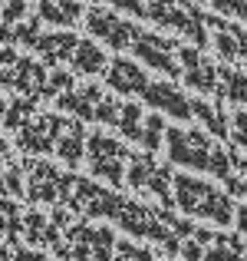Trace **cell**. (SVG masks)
Returning <instances> with one entry per match:
<instances>
[{
  "mask_svg": "<svg viewBox=\"0 0 247 261\" xmlns=\"http://www.w3.org/2000/svg\"><path fill=\"white\" fill-rule=\"evenodd\" d=\"M89 149H92V172L99 178H106V182H112V185H119L122 178H126V162H132V155H129V149L122 146V142L96 133L92 142H89Z\"/></svg>",
  "mask_w": 247,
  "mask_h": 261,
  "instance_id": "6",
  "label": "cell"
},
{
  "mask_svg": "<svg viewBox=\"0 0 247 261\" xmlns=\"http://www.w3.org/2000/svg\"><path fill=\"white\" fill-rule=\"evenodd\" d=\"M165 146H168V159L175 166L195 169V172H208L214 175L221 185H228V178L234 175L241 152L228 149L214 139V136L201 133V129H168L165 133Z\"/></svg>",
  "mask_w": 247,
  "mask_h": 261,
  "instance_id": "1",
  "label": "cell"
},
{
  "mask_svg": "<svg viewBox=\"0 0 247 261\" xmlns=\"http://www.w3.org/2000/svg\"><path fill=\"white\" fill-rule=\"evenodd\" d=\"M244 261H247V258H244Z\"/></svg>",
  "mask_w": 247,
  "mask_h": 261,
  "instance_id": "21",
  "label": "cell"
},
{
  "mask_svg": "<svg viewBox=\"0 0 247 261\" xmlns=\"http://www.w3.org/2000/svg\"><path fill=\"white\" fill-rule=\"evenodd\" d=\"M106 80H109L112 89H119V93H126V96H142L148 89V83H152V80L145 76V70H142L139 63H132V60H126V57L112 60Z\"/></svg>",
  "mask_w": 247,
  "mask_h": 261,
  "instance_id": "10",
  "label": "cell"
},
{
  "mask_svg": "<svg viewBox=\"0 0 247 261\" xmlns=\"http://www.w3.org/2000/svg\"><path fill=\"white\" fill-rule=\"evenodd\" d=\"M178 66H181V80L191 89L218 96V86H221V66H214L204 53H198L195 46H181V50H178Z\"/></svg>",
  "mask_w": 247,
  "mask_h": 261,
  "instance_id": "5",
  "label": "cell"
},
{
  "mask_svg": "<svg viewBox=\"0 0 247 261\" xmlns=\"http://www.w3.org/2000/svg\"><path fill=\"white\" fill-rule=\"evenodd\" d=\"M234 228L241 231V235H247V202L237 205V212H234Z\"/></svg>",
  "mask_w": 247,
  "mask_h": 261,
  "instance_id": "19",
  "label": "cell"
},
{
  "mask_svg": "<svg viewBox=\"0 0 247 261\" xmlns=\"http://www.w3.org/2000/svg\"><path fill=\"white\" fill-rule=\"evenodd\" d=\"M231 142L237 149H247V109H234L231 113Z\"/></svg>",
  "mask_w": 247,
  "mask_h": 261,
  "instance_id": "16",
  "label": "cell"
},
{
  "mask_svg": "<svg viewBox=\"0 0 247 261\" xmlns=\"http://www.w3.org/2000/svg\"><path fill=\"white\" fill-rule=\"evenodd\" d=\"M115 261H159L148 248H139V245H115Z\"/></svg>",
  "mask_w": 247,
  "mask_h": 261,
  "instance_id": "17",
  "label": "cell"
},
{
  "mask_svg": "<svg viewBox=\"0 0 247 261\" xmlns=\"http://www.w3.org/2000/svg\"><path fill=\"white\" fill-rule=\"evenodd\" d=\"M89 30H92L102 43H109L112 50H132L139 27H132L129 20L112 17V13H106V10H96V13H89Z\"/></svg>",
  "mask_w": 247,
  "mask_h": 261,
  "instance_id": "9",
  "label": "cell"
},
{
  "mask_svg": "<svg viewBox=\"0 0 247 261\" xmlns=\"http://www.w3.org/2000/svg\"><path fill=\"white\" fill-rule=\"evenodd\" d=\"M132 53L142 60V63H148L152 70L168 73V76H181V66H178V43H171V40H162V37H155V33L139 30L135 33V43H132Z\"/></svg>",
  "mask_w": 247,
  "mask_h": 261,
  "instance_id": "7",
  "label": "cell"
},
{
  "mask_svg": "<svg viewBox=\"0 0 247 261\" xmlns=\"http://www.w3.org/2000/svg\"><path fill=\"white\" fill-rule=\"evenodd\" d=\"M221 13H231V17L247 20V0H211Z\"/></svg>",
  "mask_w": 247,
  "mask_h": 261,
  "instance_id": "18",
  "label": "cell"
},
{
  "mask_svg": "<svg viewBox=\"0 0 247 261\" xmlns=\"http://www.w3.org/2000/svg\"><path fill=\"white\" fill-rule=\"evenodd\" d=\"M142 99L148 102L152 109H162V113H168L171 119H181V122H188L191 116V99L181 93L175 83H168V80H152L148 83V89L142 93Z\"/></svg>",
  "mask_w": 247,
  "mask_h": 261,
  "instance_id": "8",
  "label": "cell"
},
{
  "mask_svg": "<svg viewBox=\"0 0 247 261\" xmlns=\"http://www.w3.org/2000/svg\"><path fill=\"white\" fill-rule=\"evenodd\" d=\"M191 113L204 122V133H211L214 139H228L231 136V113L218 102H204V99H191Z\"/></svg>",
  "mask_w": 247,
  "mask_h": 261,
  "instance_id": "12",
  "label": "cell"
},
{
  "mask_svg": "<svg viewBox=\"0 0 247 261\" xmlns=\"http://www.w3.org/2000/svg\"><path fill=\"white\" fill-rule=\"evenodd\" d=\"M73 63H76V70H82V73H99V70H102V63H106V57H102L99 46L82 43V46H79V53L73 57Z\"/></svg>",
  "mask_w": 247,
  "mask_h": 261,
  "instance_id": "15",
  "label": "cell"
},
{
  "mask_svg": "<svg viewBox=\"0 0 247 261\" xmlns=\"http://www.w3.org/2000/svg\"><path fill=\"white\" fill-rule=\"evenodd\" d=\"M244 63H247V57H244Z\"/></svg>",
  "mask_w": 247,
  "mask_h": 261,
  "instance_id": "20",
  "label": "cell"
},
{
  "mask_svg": "<svg viewBox=\"0 0 247 261\" xmlns=\"http://www.w3.org/2000/svg\"><path fill=\"white\" fill-rule=\"evenodd\" d=\"M171 189H175V205L184 212V215H191V218H204V222L221 225V228L234 222L237 205L231 202V195H228L224 189H218V185L204 182V178H198V175H184V172H178Z\"/></svg>",
  "mask_w": 247,
  "mask_h": 261,
  "instance_id": "2",
  "label": "cell"
},
{
  "mask_svg": "<svg viewBox=\"0 0 247 261\" xmlns=\"http://www.w3.org/2000/svg\"><path fill=\"white\" fill-rule=\"evenodd\" d=\"M211 27H214V46L218 53H221L224 60H231V63H237V60L247 57V30L234 23H224V20H208Z\"/></svg>",
  "mask_w": 247,
  "mask_h": 261,
  "instance_id": "11",
  "label": "cell"
},
{
  "mask_svg": "<svg viewBox=\"0 0 247 261\" xmlns=\"http://www.w3.org/2000/svg\"><path fill=\"white\" fill-rule=\"evenodd\" d=\"M218 99H231L234 106H247V73L221 66V86H218Z\"/></svg>",
  "mask_w": 247,
  "mask_h": 261,
  "instance_id": "14",
  "label": "cell"
},
{
  "mask_svg": "<svg viewBox=\"0 0 247 261\" xmlns=\"http://www.w3.org/2000/svg\"><path fill=\"white\" fill-rule=\"evenodd\" d=\"M244 258H247V248L241 238L221 235V231H214L211 245L204 248V261H244Z\"/></svg>",
  "mask_w": 247,
  "mask_h": 261,
  "instance_id": "13",
  "label": "cell"
},
{
  "mask_svg": "<svg viewBox=\"0 0 247 261\" xmlns=\"http://www.w3.org/2000/svg\"><path fill=\"white\" fill-rule=\"evenodd\" d=\"M148 17L162 27H175L178 33L191 40V43H208V33H204V13H198L188 0H152L148 4Z\"/></svg>",
  "mask_w": 247,
  "mask_h": 261,
  "instance_id": "3",
  "label": "cell"
},
{
  "mask_svg": "<svg viewBox=\"0 0 247 261\" xmlns=\"http://www.w3.org/2000/svg\"><path fill=\"white\" fill-rule=\"evenodd\" d=\"M129 185L139 192H148V195L162 198L165 205L175 202V175H171V169L159 162L152 152L145 155H132V162H129Z\"/></svg>",
  "mask_w": 247,
  "mask_h": 261,
  "instance_id": "4",
  "label": "cell"
}]
</instances>
